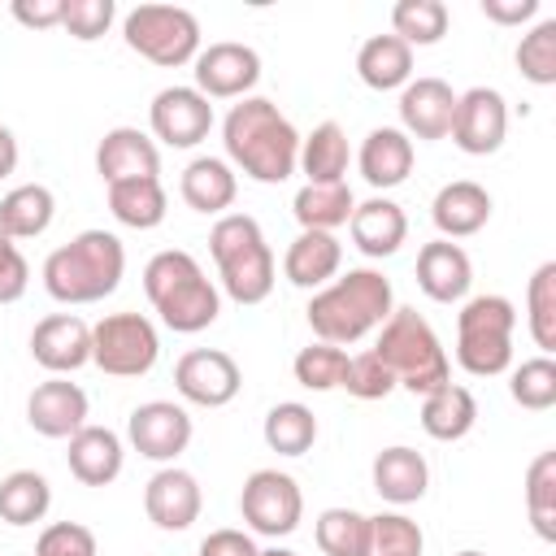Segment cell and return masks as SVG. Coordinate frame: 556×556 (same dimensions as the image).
<instances>
[{
	"instance_id": "1",
	"label": "cell",
	"mask_w": 556,
	"mask_h": 556,
	"mask_svg": "<svg viewBox=\"0 0 556 556\" xmlns=\"http://www.w3.org/2000/svg\"><path fill=\"white\" fill-rule=\"evenodd\" d=\"M222 143L230 169L248 174L252 182H287L300 161V130L265 96H243L239 104H230Z\"/></svg>"
},
{
	"instance_id": "2",
	"label": "cell",
	"mask_w": 556,
	"mask_h": 556,
	"mask_svg": "<svg viewBox=\"0 0 556 556\" xmlns=\"http://www.w3.org/2000/svg\"><path fill=\"white\" fill-rule=\"evenodd\" d=\"M395 308V291H391V278L382 269H348L339 278H330L321 291H313L308 300V326L321 343H334V348H348L356 339H365L369 330H378Z\"/></svg>"
},
{
	"instance_id": "3",
	"label": "cell",
	"mask_w": 556,
	"mask_h": 556,
	"mask_svg": "<svg viewBox=\"0 0 556 556\" xmlns=\"http://www.w3.org/2000/svg\"><path fill=\"white\" fill-rule=\"evenodd\" d=\"M126 248L113 230H83L43 261V287L56 304H96L117 291Z\"/></svg>"
},
{
	"instance_id": "4",
	"label": "cell",
	"mask_w": 556,
	"mask_h": 556,
	"mask_svg": "<svg viewBox=\"0 0 556 556\" xmlns=\"http://www.w3.org/2000/svg\"><path fill=\"white\" fill-rule=\"evenodd\" d=\"M143 291L156 308V317L178 334H200L217 321L222 295L200 269V261L182 248H165L143 265Z\"/></svg>"
},
{
	"instance_id": "5",
	"label": "cell",
	"mask_w": 556,
	"mask_h": 556,
	"mask_svg": "<svg viewBox=\"0 0 556 556\" xmlns=\"http://www.w3.org/2000/svg\"><path fill=\"white\" fill-rule=\"evenodd\" d=\"M208 252L217 261L222 291L235 304H261L274 291V252L265 243V230L248 213H222L208 230Z\"/></svg>"
},
{
	"instance_id": "6",
	"label": "cell",
	"mask_w": 556,
	"mask_h": 556,
	"mask_svg": "<svg viewBox=\"0 0 556 556\" xmlns=\"http://www.w3.org/2000/svg\"><path fill=\"white\" fill-rule=\"evenodd\" d=\"M378 361L391 369L395 387L413 391V395H430L443 382H452V365L447 352L434 334V326L417 313V308H391V317L378 326V343H374Z\"/></svg>"
},
{
	"instance_id": "7",
	"label": "cell",
	"mask_w": 556,
	"mask_h": 556,
	"mask_svg": "<svg viewBox=\"0 0 556 556\" xmlns=\"http://www.w3.org/2000/svg\"><path fill=\"white\" fill-rule=\"evenodd\" d=\"M517 308L508 295H473L456 313V365L473 378H495L513 365Z\"/></svg>"
},
{
	"instance_id": "8",
	"label": "cell",
	"mask_w": 556,
	"mask_h": 556,
	"mask_svg": "<svg viewBox=\"0 0 556 556\" xmlns=\"http://www.w3.org/2000/svg\"><path fill=\"white\" fill-rule=\"evenodd\" d=\"M122 39L143 61H152L161 70H174V65L195 61L200 22H195L191 9H178V4H135L122 17Z\"/></svg>"
},
{
	"instance_id": "9",
	"label": "cell",
	"mask_w": 556,
	"mask_h": 556,
	"mask_svg": "<svg viewBox=\"0 0 556 556\" xmlns=\"http://www.w3.org/2000/svg\"><path fill=\"white\" fill-rule=\"evenodd\" d=\"M161 356V334L143 313H109L91 326V365L109 378H143Z\"/></svg>"
},
{
	"instance_id": "10",
	"label": "cell",
	"mask_w": 556,
	"mask_h": 556,
	"mask_svg": "<svg viewBox=\"0 0 556 556\" xmlns=\"http://www.w3.org/2000/svg\"><path fill=\"white\" fill-rule=\"evenodd\" d=\"M239 513H243L248 530H256L265 539H287L304 517L300 482L282 469H256V473H248V482L239 491Z\"/></svg>"
},
{
	"instance_id": "11",
	"label": "cell",
	"mask_w": 556,
	"mask_h": 556,
	"mask_svg": "<svg viewBox=\"0 0 556 556\" xmlns=\"http://www.w3.org/2000/svg\"><path fill=\"white\" fill-rule=\"evenodd\" d=\"M174 387L195 408H226L243 387V369L222 348H191L174 365Z\"/></svg>"
},
{
	"instance_id": "12",
	"label": "cell",
	"mask_w": 556,
	"mask_h": 556,
	"mask_svg": "<svg viewBox=\"0 0 556 556\" xmlns=\"http://www.w3.org/2000/svg\"><path fill=\"white\" fill-rule=\"evenodd\" d=\"M191 65H195L191 70L195 74V91L204 100H243L261 83V56H256V48L235 43V39H217V43L200 48Z\"/></svg>"
},
{
	"instance_id": "13",
	"label": "cell",
	"mask_w": 556,
	"mask_h": 556,
	"mask_svg": "<svg viewBox=\"0 0 556 556\" xmlns=\"http://www.w3.org/2000/svg\"><path fill=\"white\" fill-rule=\"evenodd\" d=\"M191 434H195L191 413H187L182 404H174V400H148V404H139V408L130 413V421H126L130 447H135L139 456L156 460V465H174V460L187 452Z\"/></svg>"
},
{
	"instance_id": "14",
	"label": "cell",
	"mask_w": 556,
	"mask_h": 556,
	"mask_svg": "<svg viewBox=\"0 0 556 556\" xmlns=\"http://www.w3.org/2000/svg\"><path fill=\"white\" fill-rule=\"evenodd\" d=\"M452 143L469 156H491L500 152L508 135V104L495 87H469L456 96V117H452Z\"/></svg>"
},
{
	"instance_id": "15",
	"label": "cell",
	"mask_w": 556,
	"mask_h": 556,
	"mask_svg": "<svg viewBox=\"0 0 556 556\" xmlns=\"http://www.w3.org/2000/svg\"><path fill=\"white\" fill-rule=\"evenodd\" d=\"M148 126L165 148H195L213 130V104L195 87H161L152 96Z\"/></svg>"
},
{
	"instance_id": "16",
	"label": "cell",
	"mask_w": 556,
	"mask_h": 556,
	"mask_svg": "<svg viewBox=\"0 0 556 556\" xmlns=\"http://www.w3.org/2000/svg\"><path fill=\"white\" fill-rule=\"evenodd\" d=\"M30 356L48 374L70 378L74 369L91 365V326L83 317H74V313H48L30 330Z\"/></svg>"
},
{
	"instance_id": "17",
	"label": "cell",
	"mask_w": 556,
	"mask_h": 556,
	"mask_svg": "<svg viewBox=\"0 0 556 556\" xmlns=\"http://www.w3.org/2000/svg\"><path fill=\"white\" fill-rule=\"evenodd\" d=\"M87 391L61 374H52L48 382H39L26 400V421L35 434L43 439H74L87 426Z\"/></svg>"
},
{
	"instance_id": "18",
	"label": "cell",
	"mask_w": 556,
	"mask_h": 556,
	"mask_svg": "<svg viewBox=\"0 0 556 556\" xmlns=\"http://www.w3.org/2000/svg\"><path fill=\"white\" fill-rule=\"evenodd\" d=\"M456 91L443 78H408L400 87V130L408 139H447Z\"/></svg>"
},
{
	"instance_id": "19",
	"label": "cell",
	"mask_w": 556,
	"mask_h": 556,
	"mask_svg": "<svg viewBox=\"0 0 556 556\" xmlns=\"http://www.w3.org/2000/svg\"><path fill=\"white\" fill-rule=\"evenodd\" d=\"M96 174L104 178V187L126 182V178H156L161 174V148L139 126H113L96 143Z\"/></svg>"
},
{
	"instance_id": "20",
	"label": "cell",
	"mask_w": 556,
	"mask_h": 556,
	"mask_svg": "<svg viewBox=\"0 0 556 556\" xmlns=\"http://www.w3.org/2000/svg\"><path fill=\"white\" fill-rule=\"evenodd\" d=\"M204 508V495H200V482L195 473L178 469V465H165L148 478L143 486V513L156 530H187Z\"/></svg>"
},
{
	"instance_id": "21",
	"label": "cell",
	"mask_w": 556,
	"mask_h": 556,
	"mask_svg": "<svg viewBox=\"0 0 556 556\" xmlns=\"http://www.w3.org/2000/svg\"><path fill=\"white\" fill-rule=\"evenodd\" d=\"M469 282H473V261L460 243L452 239H434V243H421L417 252V287L434 300V304H456L469 295Z\"/></svg>"
},
{
	"instance_id": "22",
	"label": "cell",
	"mask_w": 556,
	"mask_h": 556,
	"mask_svg": "<svg viewBox=\"0 0 556 556\" xmlns=\"http://www.w3.org/2000/svg\"><path fill=\"white\" fill-rule=\"evenodd\" d=\"M430 217H434L439 239H469L491 222V191L473 178L443 182L430 204Z\"/></svg>"
},
{
	"instance_id": "23",
	"label": "cell",
	"mask_w": 556,
	"mask_h": 556,
	"mask_svg": "<svg viewBox=\"0 0 556 556\" xmlns=\"http://www.w3.org/2000/svg\"><path fill=\"white\" fill-rule=\"evenodd\" d=\"M348 230H352L356 252H365L369 261H382V256H395L400 243L408 239V217H404V208H400L395 200L369 195L365 204L352 208Z\"/></svg>"
},
{
	"instance_id": "24",
	"label": "cell",
	"mask_w": 556,
	"mask_h": 556,
	"mask_svg": "<svg viewBox=\"0 0 556 556\" xmlns=\"http://www.w3.org/2000/svg\"><path fill=\"white\" fill-rule=\"evenodd\" d=\"M413 139L400 126H374L356 152V165L374 191H391L413 174Z\"/></svg>"
},
{
	"instance_id": "25",
	"label": "cell",
	"mask_w": 556,
	"mask_h": 556,
	"mask_svg": "<svg viewBox=\"0 0 556 556\" xmlns=\"http://www.w3.org/2000/svg\"><path fill=\"white\" fill-rule=\"evenodd\" d=\"M339 265H343V243L326 230H300L282 256L287 282H295L304 291H321L330 278H339Z\"/></svg>"
},
{
	"instance_id": "26",
	"label": "cell",
	"mask_w": 556,
	"mask_h": 556,
	"mask_svg": "<svg viewBox=\"0 0 556 556\" xmlns=\"http://www.w3.org/2000/svg\"><path fill=\"white\" fill-rule=\"evenodd\" d=\"M65 465H70V473L83 486H109L122 473V465H126V447H122L117 430H109V426H83L70 439Z\"/></svg>"
},
{
	"instance_id": "27",
	"label": "cell",
	"mask_w": 556,
	"mask_h": 556,
	"mask_svg": "<svg viewBox=\"0 0 556 556\" xmlns=\"http://www.w3.org/2000/svg\"><path fill=\"white\" fill-rule=\"evenodd\" d=\"M374 491L387 500V504H417L421 495H426V486H430V465H426V456L417 452V447H404V443H395V447H382L378 456H374Z\"/></svg>"
},
{
	"instance_id": "28",
	"label": "cell",
	"mask_w": 556,
	"mask_h": 556,
	"mask_svg": "<svg viewBox=\"0 0 556 556\" xmlns=\"http://www.w3.org/2000/svg\"><path fill=\"white\" fill-rule=\"evenodd\" d=\"M178 191H182L187 208H195V213H204V217H222V213L235 204V195H239V174H235L230 161H222V156H195V161L182 169Z\"/></svg>"
},
{
	"instance_id": "29",
	"label": "cell",
	"mask_w": 556,
	"mask_h": 556,
	"mask_svg": "<svg viewBox=\"0 0 556 556\" xmlns=\"http://www.w3.org/2000/svg\"><path fill=\"white\" fill-rule=\"evenodd\" d=\"M478 421V400L469 387H456V382H443L439 391L421 395V430L439 443H456L473 430Z\"/></svg>"
},
{
	"instance_id": "30",
	"label": "cell",
	"mask_w": 556,
	"mask_h": 556,
	"mask_svg": "<svg viewBox=\"0 0 556 556\" xmlns=\"http://www.w3.org/2000/svg\"><path fill=\"white\" fill-rule=\"evenodd\" d=\"M356 74L369 91H395L413 78V48L395 35H369L356 52Z\"/></svg>"
},
{
	"instance_id": "31",
	"label": "cell",
	"mask_w": 556,
	"mask_h": 556,
	"mask_svg": "<svg viewBox=\"0 0 556 556\" xmlns=\"http://www.w3.org/2000/svg\"><path fill=\"white\" fill-rule=\"evenodd\" d=\"M352 208H356V195H352L348 182H304L291 200V213H295L300 230H326V235L348 226Z\"/></svg>"
},
{
	"instance_id": "32",
	"label": "cell",
	"mask_w": 556,
	"mask_h": 556,
	"mask_svg": "<svg viewBox=\"0 0 556 556\" xmlns=\"http://www.w3.org/2000/svg\"><path fill=\"white\" fill-rule=\"evenodd\" d=\"M348 161H352V148H348V135L339 122H321L313 126V135L300 139V161L295 169L308 178V182H348Z\"/></svg>"
},
{
	"instance_id": "33",
	"label": "cell",
	"mask_w": 556,
	"mask_h": 556,
	"mask_svg": "<svg viewBox=\"0 0 556 556\" xmlns=\"http://www.w3.org/2000/svg\"><path fill=\"white\" fill-rule=\"evenodd\" d=\"M56 217V195L43 182H22L0 200V230L17 239H39Z\"/></svg>"
},
{
	"instance_id": "34",
	"label": "cell",
	"mask_w": 556,
	"mask_h": 556,
	"mask_svg": "<svg viewBox=\"0 0 556 556\" xmlns=\"http://www.w3.org/2000/svg\"><path fill=\"white\" fill-rule=\"evenodd\" d=\"M165 187L161 178H126L109 187V213L130 230H152L165 222Z\"/></svg>"
},
{
	"instance_id": "35",
	"label": "cell",
	"mask_w": 556,
	"mask_h": 556,
	"mask_svg": "<svg viewBox=\"0 0 556 556\" xmlns=\"http://www.w3.org/2000/svg\"><path fill=\"white\" fill-rule=\"evenodd\" d=\"M52 508V486L43 473L35 469H13L9 478H0V521L9 526H35L43 521Z\"/></svg>"
},
{
	"instance_id": "36",
	"label": "cell",
	"mask_w": 556,
	"mask_h": 556,
	"mask_svg": "<svg viewBox=\"0 0 556 556\" xmlns=\"http://www.w3.org/2000/svg\"><path fill=\"white\" fill-rule=\"evenodd\" d=\"M261 434H265L269 452H278V456H304V452L317 443V417H313L308 404L282 400V404H274V408L265 413Z\"/></svg>"
},
{
	"instance_id": "37",
	"label": "cell",
	"mask_w": 556,
	"mask_h": 556,
	"mask_svg": "<svg viewBox=\"0 0 556 556\" xmlns=\"http://www.w3.org/2000/svg\"><path fill=\"white\" fill-rule=\"evenodd\" d=\"M452 13L443 0H400L391 9V35L404 39L408 48H430L447 35Z\"/></svg>"
},
{
	"instance_id": "38",
	"label": "cell",
	"mask_w": 556,
	"mask_h": 556,
	"mask_svg": "<svg viewBox=\"0 0 556 556\" xmlns=\"http://www.w3.org/2000/svg\"><path fill=\"white\" fill-rule=\"evenodd\" d=\"M526 326L543 356L556 352V261H543L526 282Z\"/></svg>"
},
{
	"instance_id": "39",
	"label": "cell",
	"mask_w": 556,
	"mask_h": 556,
	"mask_svg": "<svg viewBox=\"0 0 556 556\" xmlns=\"http://www.w3.org/2000/svg\"><path fill=\"white\" fill-rule=\"evenodd\" d=\"M317 547L326 556H369L374 552V534H369V517L356 508H326L317 517Z\"/></svg>"
},
{
	"instance_id": "40",
	"label": "cell",
	"mask_w": 556,
	"mask_h": 556,
	"mask_svg": "<svg viewBox=\"0 0 556 556\" xmlns=\"http://www.w3.org/2000/svg\"><path fill=\"white\" fill-rule=\"evenodd\" d=\"M526 513L543 543L556 539V452H539L526 469Z\"/></svg>"
},
{
	"instance_id": "41",
	"label": "cell",
	"mask_w": 556,
	"mask_h": 556,
	"mask_svg": "<svg viewBox=\"0 0 556 556\" xmlns=\"http://www.w3.org/2000/svg\"><path fill=\"white\" fill-rule=\"evenodd\" d=\"M517 70L534 87H552L556 83V17H543V22H534L521 35V43H517Z\"/></svg>"
},
{
	"instance_id": "42",
	"label": "cell",
	"mask_w": 556,
	"mask_h": 556,
	"mask_svg": "<svg viewBox=\"0 0 556 556\" xmlns=\"http://www.w3.org/2000/svg\"><path fill=\"white\" fill-rule=\"evenodd\" d=\"M343 369H348V352L334 343H321V339L300 348L291 361V374L304 391H334L343 382Z\"/></svg>"
},
{
	"instance_id": "43",
	"label": "cell",
	"mask_w": 556,
	"mask_h": 556,
	"mask_svg": "<svg viewBox=\"0 0 556 556\" xmlns=\"http://www.w3.org/2000/svg\"><path fill=\"white\" fill-rule=\"evenodd\" d=\"M508 395L530 408V413H547L556 404V361L552 356H530L513 369L508 378Z\"/></svg>"
},
{
	"instance_id": "44",
	"label": "cell",
	"mask_w": 556,
	"mask_h": 556,
	"mask_svg": "<svg viewBox=\"0 0 556 556\" xmlns=\"http://www.w3.org/2000/svg\"><path fill=\"white\" fill-rule=\"evenodd\" d=\"M369 534H374V552L369 556H421L426 534L413 517L404 513H378L369 517Z\"/></svg>"
},
{
	"instance_id": "45",
	"label": "cell",
	"mask_w": 556,
	"mask_h": 556,
	"mask_svg": "<svg viewBox=\"0 0 556 556\" xmlns=\"http://www.w3.org/2000/svg\"><path fill=\"white\" fill-rule=\"evenodd\" d=\"M348 395H356V400H387L391 391H395V378H391V369L378 361V352L369 348V352H356V356H348V369H343V382H339Z\"/></svg>"
},
{
	"instance_id": "46",
	"label": "cell",
	"mask_w": 556,
	"mask_h": 556,
	"mask_svg": "<svg viewBox=\"0 0 556 556\" xmlns=\"http://www.w3.org/2000/svg\"><path fill=\"white\" fill-rule=\"evenodd\" d=\"M113 17H117V4L113 0H61V26L78 43H91V39L109 35Z\"/></svg>"
},
{
	"instance_id": "47",
	"label": "cell",
	"mask_w": 556,
	"mask_h": 556,
	"mask_svg": "<svg viewBox=\"0 0 556 556\" xmlns=\"http://www.w3.org/2000/svg\"><path fill=\"white\" fill-rule=\"evenodd\" d=\"M35 556H96V534L83 521H52L39 534Z\"/></svg>"
},
{
	"instance_id": "48",
	"label": "cell",
	"mask_w": 556,
	"mask_h": 556,
	"mask_svg": "<svg viewBox=\"0 0 556 556\" xmlns=\"http://www.w3.org/2000/svg\"><path fill=\"white\" fill-rule=\"evenodd\" d=\"M30 287V265L22 256V248L0 230V304H17Z\"/></svg>"
},
{
	"instance_id": "49",
	"label": "cell",
	"mask_w": 556,
	"mask_h": 556,
	"mask_svg": "<svg viewBox=\"0 0 556 556\" xmlns=\"http://www.w3.org/2000/svg\"><path fill=\"white\" fill-rule=\"evenodd\" d=\"M200 556H256V543L248 530H213L204 543H200Z\"/></svg>"
},
{
	"instance_id": "50",
	"label": "cell",
	"mask_w": 556,
	"mask_h": 556,
	"mask_svg": "<svg viewBox=\"0 0 556 556\" xmlns=\"http://www.w3.org/2000/svg\"><path fill=\"white\" fill-rule=\"evenodd\" d=\"M13 17L30 30H52L61 26V0H13Z\"/></svg>"
},
{
	"instance_id": "51",
	"label": "cell",
	"mask_w": 556,
	"mask_h": 556,
	"mask_svg": "<svg viewBox=\"0 0 556 556\" xmlns=\"http://www.w3.org/2000/svg\"><path fill=\"white\" fill-rule=\"evenodd\" d=\"M539 13V0H482V17L495 26H521Z\"/></svg>"
},
{
	"instance_id": "52",
	"label": "cell",
	"mask_w": 556,
	"mask_h": 556,
	"mask_svg": "<svg viewBox=\"0 0 556 556\" xmlns=\"http://www.w3.org/2000/svg\"><path fill=\"white\" fill-rule=\"evenodd\" d=\"M17 169V139L9 126H0V178H9Z\"/></svg>"
},
{
	"instance_id": "53",
	"label": "cell",
	"mask_w": 556,
	"mask_h": 556,
	"mask_svg": "<svg viewBox=\"0 0 556 556\" xmlns=\"http://www.w3.org/2000/svg\"><path fill=\"white\" fill-rule=\"evenodd\" d=\"M256 556H295L291 547H256Z\"/></svg>"
},
{
	"instance_id": "54",
	"label": "cell",
	"mask_w": 556,
	"mask_h": 556,
	"mask_svg": "<svg viewBox=\"0 0 556 556\" xmlns=\"http://www.w3.org/2000/svg\"><path fill=\"white\" fill-rule=\"evenodd\" d=\"M456 556H486V552H473V547H469V552H456Z\"/></svg>"
}]
</instances>
